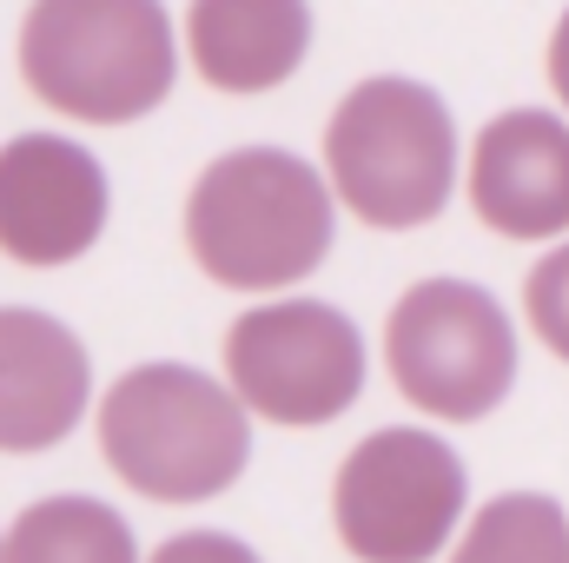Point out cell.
<instances>
[{
  "instance_id": "obj_1",
  "label": "cell",
  "mask_w": 569,
  "mask_h": 563,
  "mask_svg": "<svg viewBox=\"0 0 569 563\" xmlns=\"http://www.w3.org/2000/svg\"><path fill=\"white\" fill-rule=\"evenodd\" d=\"M338 239L325 172L284 146H232L186 192V253L226 292H284L311 279Z\"/></svg>"
},
{
  "instance_id": "obj_2",
  "label": "cell",
  "mask_w": 569,
  "mask_h": 563,
  "mask_svg": "<svg viewBox=\"0 0 569 563\" xmlns=\"http://www.w3.org/2000/svg\"><path fill=\"white\" fill-rule=\"evenodd\" d=\"M100 457L152 504H206L246 477L252 418L232 385L152 358L113 378V392L100 398Z\"/></svg>"
},
{
  "instance_id": "obj_3",
  "label": "cell",
  "mask_w": 569,
  "mask_h": 563,
  "mask_svg": "<svg viewBox=\"0 0 569 563\" xmlns=\"http://www.w3.org/2000/svg\"><path fill=\"white\" fill-rule=\"evenodd\" d=\"M20 80L40 107L127 127L179 80V40L159 0H33L20 20Z\"/></svg>"
},
{
  "instance_id": "obj_4",
  "label": "cell",
  "mask_w": 569,
  "mask_h": 563,
  "mask_svg": "<svg viewBox=\"0 0 569 563\" xmlns=\"http://www.w3.org/2000/svg\"><path fill=\"white\" fill-rule=\"evenodd\" d=\"M325 172L351 219L378 233L430 226L457 192V120L443 93L405 73L358 80L325 127Z\"/></svg>"
},
{
  "instance_id": "obj_5",
  "label": "cell",
  "mask_w": 569,
  "mask_h": 563,
  "mask_svg": "<svg viewBox=\"0 0 569 563\" xmlns=\"http://www.w3.org/2000/svg\"><path fill=\"white\" fill-rule=\"evenodd\" d=\"M385 365L405 405L437 424L490 418L517 385V325L470 279H418L385 325Z\"/></svg>"
},
{
  "instance_id": "obj_6",
  "label": "cell",
  "mask_w": 569,
  "mask_h": 563,
  "mask_svg": "<svg viewBox=\"0 0 569 563\" xmlns=\"http://www.w3.org/2000/svg\"><path fill=\"white\" fill-rule=\"evenodd\" d=\"M463 457L418 424H385L338 464L331 524L358 563H430L463 524Z\"/></svg>"
},
{
  "instance_id": "obj_7",
  "label": "cell",
  "mask_w": 569,
  "mask_h": 563,
  "mask_svg": "<svg viewBox=\"0 0 569 563\" xmlns=\"http://www.w3.org/2000/svg\"><path fill=\"white\" fill-rule=\"evenodd\" d=\"M226 378L246 418L259 412L266 424L284 431H318L345 418L365 398L371 352L365 332L325 305V298H272L232 318L226 332Z\"/></svg>"
},
{
  "instance_id": "obj_8",
  "label": "cell",
  "mask_w": 569,
  "mask_h": 563,
  "mask_svg": "<svg viewBox=\"0 0 569 563\" xmlns=\"http://www.w3.org/2000/svg\"><path fill=\"white\" fill-rule=\"evenodd\" d=\"M107 166L80 140L20 134L0 146V253L13 266L53 273L100 246L107 233Z\"/></svg>"
},
{
  "instance_id": "obj_9",
  "label": "cell",
  "mask_w": 569,
  "mask_h": 563,
  "mask_svg": "<svg viewBox=\"0 0 569 563\" xmlns=\"http://www.w3.org/2000/svg\"><path fill=\"white\" fill-rule=\"evenodd\" d=\"M470 213L503 239L569 233V120L510 107L470 140Z\"/></svg>"
},
{
  "instance_id": "obj_10",
  "label": "cell",
  "mask_w": 569,
  "mask_h": 563,
  "mask_svg": "<svg viewBox=\"0 0 569 563\" xmlns=\"http://www.w3.org/2000/svg\"><path fill=\"white\" fill-rule=\"evenodd\" d=\"M93 365L73 325L33 305H0V451H53L87 418Z\"/></svg>"
},
{
  "instance_id": "obj_11",
  "label": "cell",
  "mask_w": 569,
  "mask_h": 563,
  "mask_svg": "<svg viewBox=\"0 0 569 563\" xmlns=\"http://www.w3.org/2000/svg\"><path fill=\"white\" fill-rule=\"evenodd\" d=\"M186 53L212 93H272L311 53V0H192Z\"/></svg>"
},
{
  "instance_id": "obj_12",
  "label": "cell",
  "mask_w": 569,
  "mask_h": 563,
  "mask_svg": "<svg viewBox=\"0 0 569 563\" xmlns=\"http://www.w3.org/2000/svg\"><path fill=\"white\" fill-rule=\"evenodd\" d=\"M0 563H140L133 524L100 497H40L0 537Z\"/></svg>"
},
{
  "instance_id": "obj_13",
  "label": "cell",
  "mask_w": 569,
  "mask_h": 563,
  "mask_svg": "<svg viewBox=\"0 0 569 563\" xmlns=\"http://www.w3.org/2000/svg\"><path fill=\"white\" fill-rule=\"evenodd\" d=\"M450 563H569V511L543 491H503L470 517Z\"/></svg>"
},
{
  "instance_id": "obj_14",
  "label": "cell",
  "mask_w": 569,
  "mask_h": 563,
  "mask_svg": "<svg viewBox=\"0 0 569 563\" xmlns=\"http://www.w3.org/2000/svg\"><path fill=\"white\" fill-rule=\"evenodd\" d=\"M523 312H530L537 338L569 365V239L557 246V253L537 259V273H530V285H523Z\"/></svg>"
},
{
  "instance_id": "obj_15",
  "label": "cell",
  "mask_w": 569,
  "mask_h": 563,
  "mask_svg": "<svg viewBox=\"0 0 569 563\" xmlns=\"http://www.w3.org/2000/svg\"><path fill=\"white\" fill-rule=\"evenodd\" d=\"M152 563H266V557L232 531H179L152 551Z\"/></svg>"
},
{
  "instance_id": "obj_16",
  "label": "cell",
  "mask_w": 569,
  "mask_h": 563,
  "mask_svg": "<svg viewBox=\"0 0 569 563\" xmlns=\"http://www.w3.org/2000/svg\"><path fill=\"white\" fill-rule=\"evenodd\" d=\"M550 87L569 107V7H563V20H557V33H550Z\"/></svg>"
}]
</instances>
